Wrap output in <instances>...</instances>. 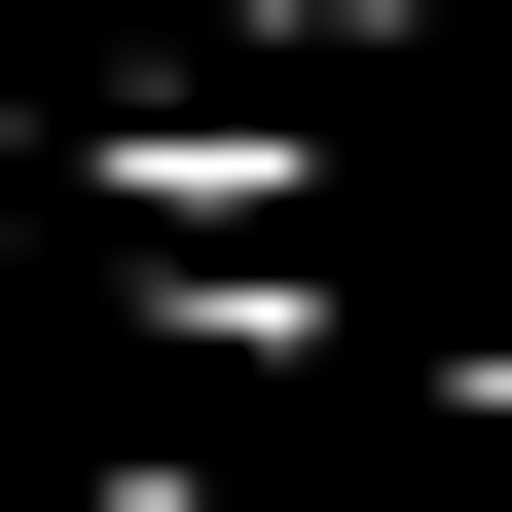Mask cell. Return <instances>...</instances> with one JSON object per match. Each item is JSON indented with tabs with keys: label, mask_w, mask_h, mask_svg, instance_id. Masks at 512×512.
Wrapping results in <instances>:
<instances>
[{
	"label": "cell",
	"mask_w": 512,
	"mask_h": 512,
	"mask_svg": "<svg viewBox=\"0 0 512 512\" xmlns=\"http://www.w3.org/2000/svg\"><path fill=\"white\" fill-rule=\"evenodd\" d=\"M256 74H439V0H220Z\"/></svg>",
	"instance_id": "cell-1"
}]
</instances>
